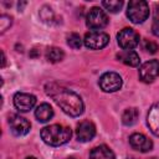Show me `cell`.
Here are the masks:
<instances>
[{
	"label": "cell",
	"mask_w": 159,
	"mask_h": 159,
	"mask_svg": "<svg viewBox=\"0 0 159 159\" xmlns=\"http://www.w3.org/2000/svg\"><path fill=\"white\" fill-rule=\"evenodd\" d=\"M76 135L80 142H89L96 135V127L89 120H83L77 125Z\"/></svg>",
	"instance_id": "obj_12"
},
{
	"label": "cell",
	"mask_w": 159,
	"mask_h": 159,
	"mask_svg": "<svg viewBox=\"0 0 159 159\" xmlns=\"http://www.w3.org/2000/svg\"><path fill=\"white\" fill-rule=\"evenodd\" d=\"M89 159H116L114 153L107 145H98L89 153Z\"/></svg>",
	"instance_id": "obj_15"
},
{
	"label": "cell",
	"mask_w": 159,
	"mask_h": 159,
	"mask_svg": "<svg viewBox=\"0 0 159 159\" xmlns=\"http://www.w3.org/2000/svg\"><path fill=\"white\" fill-rule=\"evenodd\" d=\"M102 5L109 12H118V11H120V9L123 6V1L122 0H109V1H103Z\"/></svg>",
	"instance_id": "obj_19"
},
{
	"label": "cell",
	"mask_w": 159,
	"mask_h": 159,
	"mask_svg": "<svg viewBox=\"0 0 159 159\" xmlns=\"http://www.w3.org/2000/svg\"><path fill=\"white\" fill-rule=\"evenodd\" d=\"M129 144L133 149L142 153H147L153 148V142L142 133H133L129 137Z\"/></svg>",
	"instance_id": "obj_11"
},
{
	"label": "cell",
	"mask_w": 159,
	"mask_h": 159,
	"mask_svg": "<svg viewBox=\"0 0 159 159\" xmlns=\"http://www.w3.org/2000/svg\"><path fill=\"white\" fill-rule=\"evenodd\" d=\"M10 25H11V17L7 16V15H1V17H0V30H1V32H4Z\"/></svg>",
	"instance_id": "obj_22"
},
{
	"label": "cell",
	"mask_w": 159,
	"mask_h": 159,
	"mask_svg": "<svg viewBox=\"0 0 159 159\" xmlns=\"http://www.w3.org/2000/svg\"><path fill=\"white\" fill-rule=\"evenodd\" d=\"M117 57L120 62H123L124 65L130 66V67H137L140 61L138 53L134 52L133 50H123L117 55Z\"/></svg>",
	"instance_id": "obj_14"
},
{
	"label": "cell",
	"mask_w": 159,
	"mask_h": 159,
	"mask_svg": "<svg viewBox=\"0 0 159 159\" xmlns=\"http://www.w3.org/2000/svg\"><path fill=\"white\" fill-rule=\"evenodd\" d=\"M86 24L89 29H92L93 31H97V30L107 26L108 17L102 9L94 6L88 11V14L86 16Z\"/></svg>",
	"instance_id": "obj_4"
},
{
	"label": "cell",
	"mask_w": 159,
	"mask_h": 159,
	"mask_svg": "<svg viewBox=\"0 0 159 159\" xmlns=\"http://www.w3.org/2000/svg\"><path fill=\"white\" fill-rule=\"evenodd\" d=\"M1 56H2V63H1V66L4 67L5 66V55H4V52L1 51Z\"/></svg>",
	"instance_id": "obj_24"
},
{
	"label": "cell",
	"mask_w": 159,
	"mask_h": 159,
	"mask_svg": "<svg viewBox=\"0 0 159 159\" xmlns=\"http://www.w3.org/2000/svg\"><path fill=\"white\" fill-rule=\"evenodd\" d=\"M63 57H65V53L58 47H50L46 51V58H47V61H50L52 63H56V62L62 61Z\"/></svg>",
	"instance_id": "obj_18"
},
{
	"label": "cell",
	"mask_w": 159,
	"mask_h": 159,
	"mask_svg": "<svg viewBox=\"0 0 159 159\" xmlns=\"http://www.w3.org/2000/svg\"><path fill=\"white\" fill-rule=\"evenodd\" d=\"M36 103V97L30 93H24V92H17L14 96V106L16 109L20 112H27L30 111Z\"/></svg>",
	"instance_id": "obj_10"
},
{
	"label": "cell",
	"mask_w": 159,
	"mask_h": 159,
	"mask_svg": "<svg viewBox=\"0 0 159 159\" xmlns=\"http://www.w3.org/2000/svg\"><path fill=\"white\" fill-rule=\"evenodd\" d=\"M67 43H68L70 47H72L75 50H78L82 46V39H81V36L78 34L72 32V34H70L67 36Z\"/></svg>",
	"instance_id": "obj_20"
},
{
	"label": "cell",
	"mask_w": 159,
	"mask_h": 159,
	"mask_svg": "<svg viewBox=\"0 0 159 159\" xmlns=\"http://www.w3.org/2000/svg\"><path fill=\"white\" fill-rule=\"evenodd\" d=\"M127 16L133 24H142L149 16V6L143 0H132L127 7Z\"/></svg>",
	"instance_id": "obj_3"
},
{
	"label": "cell",
	"mask_w": 159,
	"mask_h": 159,
	"mask_svg": "<svg viewBox=\"0 0 159 159\" xmlns=\"http://www.w3.org/2000/svg\"><path fill=\"white\" fill-rule=\"evenodd\" d=\"M26 159H37V158H35V157H27Z\"/></svg>",
	"instance_id": "obj_25"
},
{
	"label": "cell",
	"mask_w": 159,
	"mask_h": 159,
	"mask_svg": "<svg viewBox=\"0 0 159 159\" xmlns=\"http://www.w3.org/2000/svg\"><path fill=\"white\" fill-rule=\"evenodd\" d=\"M143 48L149 53H155L159 50V46H158V43H155L152 40H144L143 41Z\"/></svg>",
	"instance_id": "obj_21"
},
{
	"label": "cell",
	"mask_w": 159,
	"mask_h": 159,
	"mask_svg": "<svg viewBox=\"0 0 159 159\" xmlns=\"http://www.w3.org/2000/svg\"><path fill=\"white\" fill-rule=\"evenodd\" d=\"M46 93L51 98H53L56 104L66 114H68L71 117H78L80 114L83 113L84 106H83L81 97L77 93H75V92H72L65 87H61L56 83L47 84L46 86Z\"/></svg>",
	"instance_id": "obj_1"
},
{
	"label": "cell",
	"mask_w": 159,
	"mask_h": 159,
	"mask_svg": "<svg viewBox=\"0 0 159 159\" xmlns=\"http://www.w3.org/2000/svg\"><path fill=\"white\" fill-rule=\"evenodd\" d=\"M138 117H139V112L137 108H134V107L127 108L122 114V122L125 125H133L134 123H137Z\"/></svg>",
	"instance_id": "obj_17"
},
{
	"label": "cell",
	"mask_w": 159,
	"mask_h": 159,
	"mask_svg": "<svg viewBox=\"0 0 159 159\" xmlns=\"http://www.w3.org/2000/svg\"><path fill=\"white\" fill-rule=\"evenodd\" d=\"M67 159H77V158H75V157H70V158H67Z\"/></svg>",
	"instance_id": "obj_26"
},
{
	"label": "cell",
	"mask_w": 159,
	"mask_h": 159,
	"mask_svg": "<svg viewBox=\"0 0 159 159\" xmlns=\"http://www.w3.org/2000/svg\"><path fill=\"white\" fill-rule=\"evenodd\" d=\"M147 123L152 133L157 137H159V102L152 106V108L148 112Z\"/></svg>",
	"instance_id": "obj_13"
},
{
	"label": "cell",
	"mask_w": 159,
	"mask_h": 159,
	"mask_svg": "<svg viewBox=\"0 0 159 159\" xmlns=\"http://www.w3.org/2000/svg\"><path fill=\"white\" fill-rule=\"evenodd\" d=\"M152 31H153V34H154L157 37H159V17H157V19L153 21Z\"/></svg>",
	"instance_id": "obj_23"
},
{
	"label": "cell",
	"mask_w": 159,
	"mask_h": 159,
	"mask_svg": "<svg viewBox=\"0 0 159 159\" xmlns=\"http://www.w3.org/2000/svg\"><path fill=\"white\" fill-rule=\"evenodd\" d=\"M117 41H118V45L123 50H132L138 46L139 35L135 30L130 27H125L117 34Z\"/></svg>",
	"instance_id": "obj_6"
},
{
	"label": "cell",
	"mask_w": 159,
	"mask_h": 159,
	"mask_svg": "<svg viewBox=\"0 0 159 159\" xmlns=\"http://www.w3.org/2000/svg\"><path fill=\"white\" fill-rule=\"evenodd\" d=\"M159 76V61L150 60L143 63L139 68V77L143 82L150 83Z\"/></svg>",
	"instance_id": "obj_8"
},
{
	"label": "cell",
	"mask_w": 159,
	"mask_h": 159,
	"mask_svg": "<svg viewBox=\"0 0 159 159\" xmlns=\"http://www.w3.org/2000/svg\"><path fill=\"white\" fill-rule=\"evenodd\" d=\"M99 87L104 92H116L122 87V77L116 72H106L99 78Z\"/></svg>",
	"instance_id": "obj_7"
},
{
	"label": "cell",
	"mask_w": 159,
	"mask_h": 159,
	"mask_svg": "<svg viewBox=\"0 0 159 159\" xmlns=\"http://www.w3.org/2000/svg\"><path fill=\"white\" fill-rule=\"evenodd\" d=\"M72 132L71 128L62 125V124H52L42 128L41 130V138L42 140L52 147H58L65 143H67L71 139Z\"/></svg>",
	"instance_id": "obj_2"
},
{
	"label": "cell",
	"mask_w": 159,
	"mask_h": 159,
	"mask_svg": "<svg viewBox=\"0 0 159 159\" xmlns=\"http://www.w3.org/2000/svg\"><path fill=\"white\" fill-rule=\"evenodd\" d=\"M150 159H158V158H150Z\"/></svg>",
	"instance_id": "obj_27"
},
{
	"label": "cell",
	"mask_w": 159,
	"mask_h": 159,
	"mask_svg": "<svg viewBox=\"0 0 159 159\" xmlns=\"http://www.w3.org/2000/svg\"><path fill=\"white\" fill-rule=\"evenodd\" d=\"M35 117L41 123L48 122L53 117V109L48 103H41L35 111Z\"/></svg>",
	"instance_id": "obj_16"
},
{
	"label": "cell",
	"mask_w": 159,
	"mask_h": 159,
	"mask_svg": "<svg viewBox=\"0 0 159 159\" xmlns=\"http://www.w3.org/2000/svg\"><path fill=\"white\" fill-rule=\"evenodd\" d=\"M109 42V36L103 31H89L84 35L83 43L91 50H101Z\"/></svg>",
	"instance_id": "obj_5"
},
{
	"label": "cell",
	"mask_w": 159,
	"mask_h": 159,
	"mask_svg": "<svg viewBox=\"0 0 159 159\" xmlns=\"http://www.w3.org/2000/svg\"><path fill=\"white\" fill-rule=\"evenodd\" d=\"M9 125L15 135H25L30 132L31 128L30 122L19 114H11L9 117Z\"/></svg>",
	"instance_id": "obj_9"
}]
</instances>
